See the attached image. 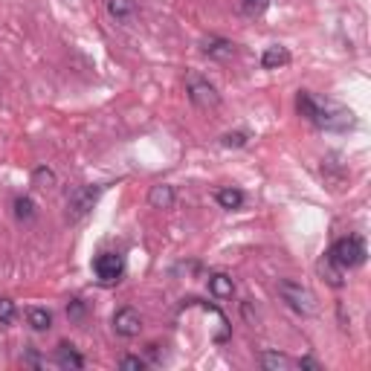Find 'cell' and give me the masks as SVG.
I'll list each match as a JSON object with an SVG mask.
<instances>
[{
  "label": "cell",
  "mask_w": 371,
  "mask_h": 371,
  "mask_svg": "<svg viewBox=\"0 0 371 371\" xmlns=\"http://www.w3.org/2000/svg\"><path fill=\"white\" fill-rule=\"evenodd\" d=\"M319 273L325 276V282H328L331 287H343V284H345V279H343V267L336 264L331 255H325V258L319 261Z\"/></svg>",
  "instance_id": "9a60e30c"
},
{
  "label": "cell",
  "mask_w": 371,
  "mask_h": 371,
  "mask_svg": "<svg viewBox=\"0 0 371 371\" xmlns=\"http://www.w3.org/2000/svg\"><path fill=\"white\" fill-rule=\"evenodd\" d=\"M15 218L18 221H32L35 218V203H32V198H18L15 200Z\"/></svg>",
  "instance_id": "d6986e66"
},
{
  "label": "cell",
  "mask_w": 371,
  "mask_h": 371,
  "mask_svg": "<svg viewBox=\"0 0 371 371\" xmlns=\"http://www.w3.org/2000/svg\"><path fill=\"white\" fill-rule=\"evenodd\" d=\"M15 302L12 299H0V325H12L15 322Z\"/></svg>",
  "instance_id": "7402d4cb"
},
{
  "label": "cell",
  "mask_w": 371,
  "mask_h": 371,
  "mask_svg": "<svg viewBox=\"0 0 371 371\" xmlns=\"http://www.w3.org/2000/svg\"><path fill=\"white\" fill-rule=\"evenodd\" d=\"M102 189L105 186H78L70 195V200H67V218L70 221H82L90 209L96 206V200H99V195H102Z\"/></svg>",
  "instance_id": "5b68a950"
},
{
  "label": "cell",
  "mask_w": 371,
  "mask_h": 371,
  "mask_svg": "<svg viewBox=\"0 0 371 371\" xmlns=\"http://www.w3.org/2000/svg\"><path fill=\"white\" fill-rule=\"evenodd\" d=\"M279 296L290 311H296L299 316H313L316 313V296L308 287H302L293 279H282L279 282Z\"/></svg>",
  "instance_id": "7a4b0ae2"
},
{
  "label": "cell",
  "mask_w": 371,
  "mask_h": 371,
  "mask_svg": "<svg viewBox=\"0 0 371 371\" xmlns=\"http://www.w3.org/2000/svg\"><path fill=\"white\" fill-rule=\"evenodd\" d=\"M105 9L117 24H131L137 18V3L134 0H105Z\"/></svg>",
  "instance_id": "9c48e42d"
},
{
  "label": "cell",
  "mask_w": 371,
  "mask_h": 371,
  "mask_svg": "<svg viewBox=\"0 0 371 371\" xmlns=\"http://www.w3.org/2000/svg\"><path fill=\"white\" fill-rule=\"evenodd\" d=\"M241 6H244V12L250 15V18H261V15L267 12L270 0H241Z\"/></svg>",
  "instance_id": "ffe728a7"
},
{
  "label": "cell",
  "mask_w": 371,
  "mask_h": 371,
  "mask_svg": "<svg viewBox=\"0 0 371 371\" xmlns=\"http://www.w3.org/2000/svg\"><path fill=\"white\" fill-rule=\"evenodd\" d=\"M93 273H96V279H99V284H105V287L117 284L122 279V273H125L122 255L119 252H102V255H96Z\"/></svg>",
  "instance_id": "8992f818"
},
{
  "label": "cell",
  "mask_w": 371,
  "mask_h": 371,
  "mask_svg": "<svg viewBox=\"0 0 371 371\" xmlns=\"http://www.w3.org/2000/svg\"><path fill=\"white\" fill-rule=\"evenodd\" d=\"M67 316H70V319H82V316H85V302H82V299H73V302L67 304Z\"/></svg>",
  "instance_id": "cb8c5ba5"
},
{
  "label": "cell",
  "mask_w": 371,
  "mask_h": 371,
  "mask_svg": "<svg viewBox=\"0 0 371 371\" xmlns=\"http://www.w3.org/2000/svg\"><path fill=\"white\" fill-rule=\"evenodd\" d=\"M119 368H125V371H142L145 368V360L142 357H122L119 360Z\"/></svg>",
  "instance_id": "603a6c76"
},
{
  "label": "cell",
  "mask_w": 371,
  "mask_h": 371,
  "mask_svg": "<svg viewBox=\"0 0 371 371\" xmlns=\"http://www.w3.org/2000/svg\"><path fill=\"white\" fill-rule=\"evenodd\" d=\"M209 293L215 299H232L235 296V282L227 276V273H215L209 276Z\"/></svg>",
  "instance_id": "30bf717a"
},
{
  "label": "cell",
  "mask_w": 371,
  "mask_h": 371,
  "mask_svg": "<svg viewBox=\"0 0 371 371\" xmlns=\"http://www.w3.org/2000/svg\"><path fill=\"white\" fill-rule=\"evenodd\" d=\"M261 365L267 371H284V368H290V357L282 351H261Z\"/></svg>",
  "instance_id": "e0dca14e"
},
{
  "label": "cell",
  "mask_w": 371,
  "mask_h": 371,
  "mask_svg": "<svg viewBox=\"0 0 371 371\" xmlns=\"http://www.w3.org/2000/svg\"><path fill=\"white\" fill-rule=\"evenodd\" d=\"M32 183H35L38 189H53L55 186V174L46 166H38L35 171H32Z\"/></svg>",
  "instance_id": "ac0fdd59"
},
{
  "label": "cell",
  "mask_w": 371,
  "mask_h": 371,
  "mask_svg": "<svg viewBox=\"0 0 371 371\" xmlns=\"http://www.w3.org/2000/svg\"><path fill=\"white\" fill-rule=\"evenodd\" d=\"M114 331H117L119 336H125V340H134V336H139V331H142L139 313H137L134 308H119V311L114 313Z\"/></svg>",
  "instance_id": "52a82bcc"
},
{
  "label": "cell",
  "mask_w": 371,
  "mask_h": 371,
  "mask_svg": "<svg viewBox=\"0 0 371 371\" xmlns=\"http://www.w3.org/2000/svg\"><path fill=\"white\" fill-rule=\"evenodd\" d=\"M148 203H151L154 209H171V206H174V186H169V183H157V186H151V191H148Z\"/></svg>",
  "instance_id": "4fadbf2b"
},
{
  "label": "cell",
  "mask_w": 371,
  "mask_h": 371,
  "mask_svg": "<svg viewBox=\"0 0 371 371\" xmlns=\"http://www.w3.org/2000/svg\"><path fill=\"white\" fill-rule=\"evenodd\" d=\"M200 50H203V55L215 58V61H230V58L235 55V44H232V41H227V38L209 35V38L200 44Z\"/></svg>",
  "instance_id": "ba28073f"
},
{
  "label": "cell",
  "mask_w": 371,
  "mask_h": 371,
  "mask_svg": "<svg viewBox=\"0 0 371 371\" xmlns=\"http://www.w3.org/2000/svg\"><path fill=\"white\" fill-rule=\"evenodd\" d=\"M296 107H299V114L308 119L311 125L322 128V131H345V128L354 125V114L340 105H334L328 99H319V96L308 93V90H302L296 96Z\"/></svg>",
  "instance_id": "6da1fadb"
},
{
  "label": "cell",
  "mask_w": 371,
  "mask_h": 371,
  "mask_svg": "<svg viewBox=\"0 0 371 371\" xmlns=\"http://www.w3.org/2000/svg\"><path fill=\"white\" fill-rule=\"evenodd\" d=\"M284 64H290V53L284 50V46H267L264 50V55H261V67L264 70H279V67H284Z\"/></svg>",
  "instance_id": "5bb4252c"
},
{
  "label": "cell",
  "mask_w": 371,
  "mask_h": 371,
  "mask_svg": "<svg viewBox=\"0 0 371 371\" xmlns=\"http://www.w3.org/2000/svg\"><path fill=\"white\" fill-rule=\"evenodd\" d=\"M26 322L32 331H50L53 328V313L46 308H29L26 311Z\"/></svg>",
  "instance_id": "2e32d148"
},
{
  "label": "cell",
  "mask_w": 371,
  "mask_h": 371,
  "mask_svg": "<svg viewBox=\"0 0 371 371\" xmlns=\"http://www.w3.org/2000/svg\"><path fill=\"white\" fill-rule=\"evenodd\" d=\"M336 264L343 270H351V267H360L365 261V241L360 235H348V238H340L336 244L331 247L328 252Z\"/></svg>",
  "instance_id": "3957f363"
},
{
  "label": "cell",
  "mask_w": 371,
  "mask_h": 371,
  "mask_svg": "<svg viewBox=\"0 0 371 371\" xmlns=\"http://www.w3.org/2000/svg\"><path fill=\"white\" fill-rule=\"evenodd\" d=\"M55 363L61 365V368H85V357L78 354L70 343H61L58 348H55Z\"/></svg>",
  "instance_id": "7c38bea8"
},
{
  "label": "cell",
  "mask_w": 371,
  "mask_h": 371,
  "mask_svg": "<svg viewBox=\"0 0 371 371\" xmlns=\"http://www.w3.org/2000/svg\"><path fill=\"white\" fill-rule=\"evenodd\" d=\"M247 134L244 131H235V134H223L221 137V145H223V148H241V145H247Z\"/></svg>",
  "instance_id": "44dd1931"
},
{
  "label": "cell",
  "mask_w": 371,
  "mask_h": 371,
  "mask_svg": "<svg viewBox=\"0 0 371 371\" xmlns=\"http://www.w3.org/2000/svg\"><path fill=\"white\" fill-rule=\"evenodd\" d=\"M186 93H189L191 105L200 107V110H209V107H218L221 105L218 87L209 82V78H203L200 73H189L186 76Z\"/></svg>",
  "instance_id": "277c9868"
},
{
  "label": "cell",
  "mask_w": 371,
  "mask_h": 371,
  "mask_svg": "<svg viewBox=\"0 0 371 371\" xmlns=\"http://www.w3.org/2000/svg\"><path fill=\"white\" fill-rule=\"evenodd\" d=\"M299 368H311V371H319L322 365H319L313 357H302V360H299Z\"/></svg>",
  "instance_id": "d4e9b609"
},
{
  "label": "cell",
  "mask_w": 371,
  "mask_h": 371,
  "mask_svg": "<svg viewBox=\"0 0 371 371\" xmlns=\"http://www.w3.org/2000/svg\"><path fill=\"white\" fill-rule=\"evenodd\" d=\"M215 200L221 209H227V212H235V209L244 206V191L241 189H232V186H223L215 191Z\"/></svg>",
  "instance_id": "8fae6325"
}]
</instances>
